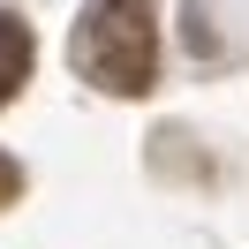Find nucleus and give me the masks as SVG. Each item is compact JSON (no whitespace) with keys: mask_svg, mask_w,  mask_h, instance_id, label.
Listing matches in <instances>:
<instances>
[{"mask_svg":"<svg viewBox=\"0 0 249 249\" xmlns=\"http://www.w3.org/2000/svg\"><path fill=\"white\" fill-rule=\"evenodd\" d=\"M68 61L83 68V83L113 98H143L159 83V0H83Z\"/></svg>","mask_w":249,"mask_h":249,"instance_id":"1","label":"nucleus"},{"mask_svg":"<svg viewBox=\"0 0 249 249\" xmlns=\"http://www.w3.org/2000/svg\"><path fill=\"white\" fill-rule=\"evenodd\" d=\"M31 61H38V38H31V23L16 16V8H0V106L31 83Z\"/></svg>","mask_w":249,"mask_h":249,"instance_id":"2","label":"nucleus"},{"mask_svg":"<svg viewBox=\"0 0 249 249\" xmlns=\"http://www.w3.org/2000/svg\"><path fill=\"white\" fill-rule=\"evenodd\" d=\"M23 196V166H16V159H8V151H0V212H8V204H16Z\"/></svg>","mask_w":249,"mask_h":249,"instance_id":"3","label":"nucleus"}]
</instances>
